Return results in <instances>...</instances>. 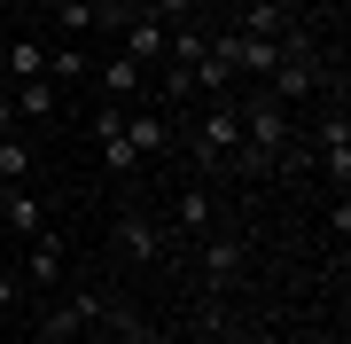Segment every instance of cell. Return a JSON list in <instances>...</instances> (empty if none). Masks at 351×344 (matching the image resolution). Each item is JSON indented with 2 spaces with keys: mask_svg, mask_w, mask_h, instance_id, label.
Masks as SVG:
<instances>
[{
  "mask_svg": "<svg viewBox=\"0 0 351 344\" xmlns=\"http://www.w3.org/2000/svg\"><path fill=\"white\" fill-rule=\"evenodd\" d=\"M226 32H250V39H281V32H289V8H281V0H274V8H234V24H226Z\"/></svg>",
  "mask_w": 351,
  "mask_h": 344,
  "instance_id": "cell-15",
  "label": "cell"
},
{
  "mask_svg": "<svg viewBox=\"0 0 351 344\" xmlns=\"http://www.w3.org/2000/svg\"><path fill=\"white\" fill-rule=\"evenodd\" d=\"M0 306H24V282H16L8 266H0Z\"/></svg>",
  "mask_w": 351,
  "mask_h": 344,
  "instance_id": "cell-21",
  "label": "cell"
},
{
  "mask_svg": "<svg viewBox=\"0 0 351 344\" xmlns=\"http://www.w3.org/2000/svg\"><path fill=\"white\" fill-rule=\"evenodd\" d=\"M125 141H133V157H164V149H172V126H164V117L156 110H125Z\"/></svg>",
  "mask_w": 351,
  "mask_h": 344,
  "instance_id": "cell-10",
  "label": "cell"
},
{
  "mask_svg": "<svg viewBox=\"0 0 351 344\" xmlns=\"http://www.w3.org/2000/svg\"><path fill=\"white\" fill-rule=\"evenodd\" d=\"M101 165H110V172H133V165H141V157H133V141H125V133H117V141H101Z\"/></svg>",
  "mask_w": 351,
  "mask_h": 344,
  "instance_id": "cell-20",
  "label": "cell"
},
{
  "mask_svg": "<svg viewBox=\"0 0 351 344\" xmlns=\"http://www.w3.org/2000/svg\"><path fill=\"white\" fill-rule=\"evenodd\" d=\"M86 8H101V0H86Z\"/></svg>",
  "mask_w": 351,
  "mask_h": 344,
  "instance_id": "cell-24",
  "label": "cell"
},
{
  "mask_svg": "<svg viewBox=\"0 0 351 344\" xmlns=\"http://www.w3.org/2000/svg\"><path fill=\"white\" fill-rule=\"evenodd\" d=\"M24 172H32V141H24V126H16V133H0V180L16 188Z\"/></svg>",
  "mask_w": 351,
  "mask_h": 344,
  "instance_id": "cell-16",
  "label": "cell"
},
{
  "mask_svg": "<svg viewBox=\"0 0 351 344\" xmlns=\"http://www.w3.org/2000/svg\"><path fill=\"white\" fill-rule=\"evenodd\" d=\"M242 157V102H203L195 117V165L203 172H234Z\"/></svg>",
  "mask_w": 351,
  "mask_h": 344,
  "instance_id": "cell-2",
  "label": "cell"
},
{
  "mask_svg": "<svg viewBox=\"0 0 351 344\" xmlns=\"http://www.w3.org/2000/svg\"><path fill=\"white\" fill-rule=\"evenodd\" d=\"M0 87H8V78H0Z\"/></svg>",
  "mask_w": 351,
  "mask_h": 344,
  "instance_id": "cell-25",
  "label": "cell"
},
{
  "mask_svg": "<svg viewBox=\"0 0 351 344\" xmlns=\"http://www.w3.org/2000/svg\"><path fill=\"white\" fill-rule=\"evenodd\" d=\"M47 78H55V87H78V78H86V47H55L47 55Z\"/></svg>",
  "mask_w": 351,
  "mask_h": 344,
  "instance_id": "cell-17",
  "label": "cell"
},
{
  "mask_svg": "<svg viewBox=\"0 0 351 344\" xmlns=\"http://www.w3.org/2000/svg\"><path fill=\"white\" fill-rule=\"evenodd\" d=\"M0 211H8V227H16V235H39V227H47V204H39L24 180H16L8 196H0Z\"/></svg>",
  "mask_w": 351,
  "mask_h": 344,
  "instance_id": "cell-14",
  "label": "cell"
},
{
  "mask_svg": "<svg viewBox=\"0 0 351 344\" xmlns=\"http://www.w3.org/2000/svg\"><path fill=\"white\" fill-rule=\"evenodd\" d=\"M55 24H63V32H94V8H86V0H55Z\"/></svg>",
  "mask_w": 351,
  "mask_h": 344,
  "instance_id": "cell-19",
  "label": "cell"
},
{
  "mask_svg": "<svg viewBox=\"0 0 351 344\" xmlns=\"http://www.w3.org/2000/svg\"><path fill=\"white\" fill-rule=\"evenodd\" d=\"M110 251L125 258V266H156L164 258V227L149 211H117V227H110Z\"/></svg>",
  "mask_w": 351,
  "mask_h": 344,
  "instance_id": "cell-4",
  "label": "cell"
},
{
  "mask_svg": "<svg viewBox=\"0 0 351 344\" xmlns=\"http://www.w3.org/2000/svg\"><path fill=\"white\" fill-rule=\"evenodd\" d=\"M195 266H203V290H211V306H219V297H234L242 274H250V242L242 235H203L195 242Z\"/></svg>",
  "mask_w": 351,
  "mask_h": 344,
  "instance_id": "cell-3",
  "label": "cell"
},
{
  "mask_svg": "<svg viewBox=\"0 0 351 344\" xmlns=\"http://www.w3.org/2000/svg\"><path fill=\"white\" fill-rule=\"evenodd\" d=\"M320 165H328V180H336V196L351 188V117H343V102L320 117Z\"/></svg>",
  "mask_w": 351,
  "mask_h": 344,
  "instance_id": "cell-6",
  "label": "cell"
},
{
  "mask_svg": "<svg viewBox=\"0 0 351 344\" xmlns=\"http://www.w3.org/2000/svg\"><path fill=\"white\" fill-rule=\"evenodd\" d=\"M164 39H172V24H164V16H133V24L117 32V55H133V63L149 71V63H164Z\"/></svg>",
  "mask_w": 351,
  "mask_h": 344,
  "instance_id": "cell-8",
  "label": "cell"
},
{
  "mask_svg": "<svg viewBox=\"0 0 351 344\" xmlns=\"http://www.w3.org/2000/svg\"><path fill=\"white\" fill-rule=\"evenodd\" d=\"M101 313H110V297H71V306H55L47 321H39V344H63V336H78V329H94Z\"/></svg>",
  "mask_w": 351,
  "mask_h": 344,
  "instance_id": "cell-7",
  "label": "cell"
},
{
  "mask_svg": "<svg viewBox=\"0 0 351 344\" xmlns=\"http://www.w3.org/2000/svg\"><path fill=\"white\" fill-rule=\"evenodd\" d=\"M328 87V71H320V55H313V32H297L289 24L281 32V63H274V78H265V102H281V110H297V102H313V94Z\"/></svg>",
  "mask_w": 351,
  "mask_h": 344,
  "instance_id": "cell-1",
  "label": "cell"
},
{
  "mask_svg": "<svg viewBox=\"0 0 351 344\" xmlns=\"http://www.w3.org/2000/svg\"><path fill=\"white\" fill-rule=\"evenodd\" d=\"M24 290H55V282H63V235L55 227H39V235H24Z\"/></svg>",
  "mask_w": 351,
  "mask_h": 344,
  "instance_id": "cell-5",
  "label": "cell"
},
{
  "mask_svg": "<svg viewBox=\"0 0 351 344\" xmlns=\"http://www.w3.org/2000/svg\"><path fill=\"white\" fill-rule=\"evenodd\" d=\"M0 78H8V87H24V78H47V47H32V39L0 47Z\"/></svg>",
  "mask_w": 351,
  "mask_h": 344,
  "instance_id": "cell-13",
  "label": "cell"
},
{
  "mask_svg": "<svg viewBox=\"0 0 351 344\" xmlns=\"http://www.w3.org/2000/svg\"><path fill=\"white\" fill-rule=\"evenodd\" d=\"M94 87H101V102H133L141 94V63L133 55H110V63L94 71Z\"/></svg>",
  "mask_w": 351,
  "mask_h": 344,
  "instance_id": "cell-11",
  "label": "cell"
},
{
  "mask_svg": "<svg viewBox=\"0 0 351 344\" xmlns=\"http://www.w3.org/2000/svg\"><path fill=\"white\" fill-rule=\"evenodd\" d=\"M101 321H110V329H117V344H172V336H156L149 321H133V313H117V306L101 313Z\"/></svg>",
  "mask_w": 351,
  "mask_h": 344,
  "instance_id": "cell-18",
  "label": "cell"
},
{
  "mask_svg": "<svg viewBox=\"0 0 351 344\" xmlns=\"http://www.w3.org/2000/svg\"><path fill=\"white\" fill-rule=\"evenodd\" d=\"M24 117H16V102H8V87H0V133H16Z\"/></svg>",
  "mask_w": 351,
  "mask_h": 344,
  "instance_id": "cell-22",
  "label": "cell"
},
{
  "mask_svg": "<svg viewBox=\"0 0 351 344\" xmlns=\"http://www.w3.org/2000/svg\"><path fill=\"white\" fill-rule=\"evenodd\" d=\"M195 344H242V336H234V329H203Z\"/></svg>",
  "mask_w": 351,
  "mask_h": 344,
  "instance_id": "cell-23",
  "label": "cell"
},
{
  "mask_svg": "<svg viewBox=\"0 0 351 344\" xmlns=\"http://www.w3.org/2000/svg\"><path fill=\"white\" fill-rule=\"evenodd\" d=\"M172 227H180V235H195V242L211 235V188H203V180H188V188L172 196Z\"/></svg>",
  "mask_w": 351,
  "mask_h": 344,
  "instance_id": "cell-9",
  "label": "cell"
},
{
  "mask_svg": "<svg viewBox=\"0 0 351 344\" xmlns=\"http://www.w3.org/2000/svg\"><path fill=\"white\" fill-rule=\"evenodd\" d=\"M8 102H16V117H55L63 110V87L55 78H24V87H8Z\"/></svg>",
  "mask_w": 351,
  "mask_h": 344,
  "instance_id": "cell-12",
  "label": "cell"
}]
</instances>
